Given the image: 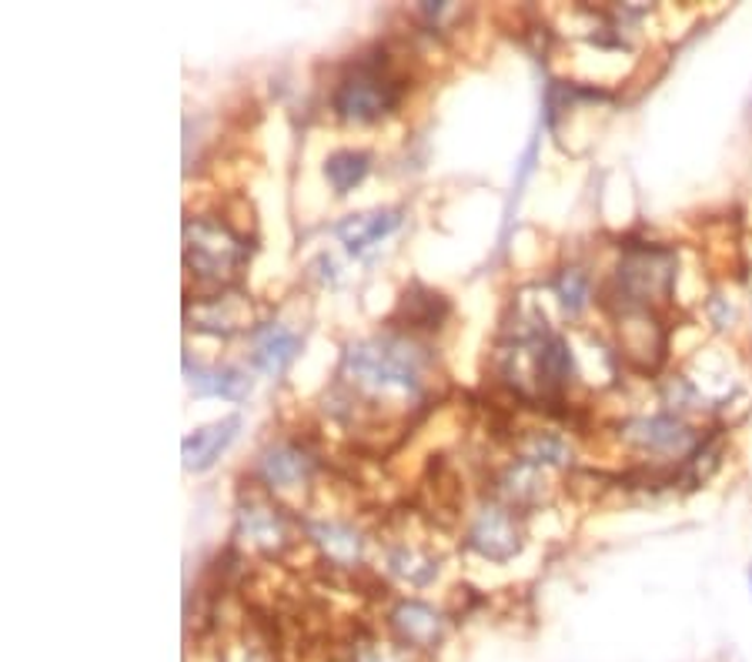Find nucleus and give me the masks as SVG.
<instances>
[{
	"label": "nucleus",
	"instance_id": "f257e3e1",
	"mask_svg": "<svg viewBox=\"0 0 752 662\" xmlns=\"http://www.w3.org/2000/svg\"><path fill=\"white\" fill-rule=\"evenodd\" d=\"M428 371H432L428 348L411 335H405V331H389V335L351 342L342 352V368L335 385V395L342 402L332 405V415L355 418L358 409L379 405L382 399L418 402L428 392Z\"/></svg>",
	"mask_w": 752,
	"mask_h": 662
},
{
	"label": "nucleus",
	"instance_id": "f03ea898",
	"mask_svg": "<svg viewBox=\"0 0 752 662\" xmlns=\"http://www.w3.org/2000/svg\"><path fill=\"white\" fill-rule=\"evenodd\" d=\"M405 71L385 47L351 61L332 91V110L348 125H374L389 118L405 97Z\"/></svg>",
	"mask_w": 752,
	"mask_h": 662
},
{
	"label": "nucleus",
	"instance_id": "7ed1b4c3",
	"mask_svg": "<svg viewBox=\"0 0 752 662\" xmlns=\"http://www.w3.org/2000/svg\"><path fill=\"white\" fill-rule=\"evenodd\" d=\"M248 238L222 217H188L184 221V268L194 279L228 288L248 264Z\"/></svg>",
	"mask_w": 752,
	"mask_h": 662
},
{
	"label": "nucleus",
	"instance_id": "20e7f679",
	"mask_svg": "<svg viewBox=\"0 0 752 662\" xmlns=\"http://www.w3.org/2000/svg\"><path fill=\"white\" fill-rule=\"evenodd\" d=\"M676 285V251L663 245H629L612 279V311L653 308L666 302Z\"/></svg>",
	"mask_w": 752,
	"mask_h": 662
},
{
	"label": "nucleus",
	"instance_id": "39448f33",
	"mask_svg": "<svg viewBox=\"0 0 752 662\" xmlns=\"http://www.w3.org/2000/svg\"><path fill=\"white\" fill-rule=\"evenodd\" d=\"M235 535L248 542V548L261 552V556H282V552L295 545V522L278 503L267 499L264 492H254L238 506Z\"/></svg>",
	"mask_w": 752,
	"mask_h": 662
},
{
	"label": "nucleus",
	"instance_id": "423d86ee",
	"mask_svg": "<svg viewBox=\"0 0 752 662\" xmlns=\"http://www.w3.org/2000/svg\"><path fill=\"white\" fill-rule=\"evenodd\" d=\"M622 441L632 449L649 456H692L700 446V435L676 415H649V418H629L619 425Z\"/></svg>",
	"mask_w": 752,
	"mask_h": 662
},
{
	"label": "nucleus",
	"instance_id": "0eeeda50",
	"mask_svg": "<svg viewBox=\"0 0 752 662\" xmlns=\"http://www.w3.org/2000/svg\"><path fill=\"white\" fill-rule=\"evenodd\" d=\"M465 545L475 552V556L489 559V563H499V566L512 563L522 548V529L515 522V512L509 506L489 503L472 519Z\"/></svg>",
	"mask_w": 752,
	"mask_h": 662
},
{
	"label": "nucleus",
	"instance_id": "6e6552de",
	"mask_svg": "<svg viewBox=\"0 0 752 662\" xmlns=\"http://www.w3.org/2000/svg\"><path fill=\"white\" fill-rule=\"evenodd\" d=\"M184 321H188L191 331H201V335L231 339V335H238V331L248 328L251 302L241 292H231V288H222L214 295H194V298H188Z\"/></svg>",
	"mask_w": 752,
	"mask_h": 662
},
{
	"label": "nucleus",
	"instance_id": "1a4fd4ad",
	"mask_svg": "<svg viewBox=\"0 0 752 662\" xmlns=\"http://www.w3.org/2000/svg\"><path fill=\"white\" fill-rule=\"evenodd\" d=\"M389 626L405 649H435L445 636V616L435 605L418 602V599H402L395 602V610L389 613Z\"/></svg>",
	"mask_w": 752,
	"mask_h": 662
},
{
	"label": "nucleus",
	"instance_id": "9d476101",
	"mask_svg": "<svg viewBox=\"0 0 752 662\" xmlns=\"http://www.w3.org/2000/svg\"><path fill=\"white\" fill-rule=\"evenodd\" d=\"M301 352V335L282 321H264L251 328V365L264 375H285Z\"/></svg>",
	"mask_w": 752,
	"mask_h": 662
},
{
	"label": "nucleus",
	"instance_id": "9b49d317",
	"mask_svg": "<svg viewBox=\"0 0 752 662\" xmlns=\"http://www.w3.org/2000/svg\"><path fill=\"white\" fill-rule=\"evenodd\" d=\"M314 472V456L298 446V441H278V446L264 449L258 459V478L267 492L275 488H295L308 482Z\"/></svg>",
	"mask_w": 752,
	"mask_h": 662
},
{
	"label": "nucleus",
	"instance_id": "f8f14e48",
	"mask_svg": "<svg viewBox=\"0 0 752 662\" xmlns=\"http://www.w3.org/2000/svg\"><path fill=\"white\" fill-rule=\"evenodd\" d=\"M308 539L314 542V548L325 556V563L332 569H361V556H365V539L355 532V525L348 522H305Z\"/></svg>",
	"mask_w": 752,
	"mask_h": 662
},
{
	"label": "nucleus",
	"instance_id": "ddd939ff",
	"mask_svg": "<svg viewBox=\"0 0 752 662\" xmlns=\"http://www.w3.org/2000/svg\"><path fill=\"white\" fill-rule=\"evenodd\" d=\"M184 375L188 385L198 399H225V402H244L251 395V378L248 371L235 368V365H191V358H184Z\"/></svg>",
	"mask_w": 752,
	"mask_h": 662
},
{
	"label": "nucleus",
	"instance_id": "4468645a",
	"mask_svg": "<svg viewBox=\"0 0 752 662\" xmlns=\"http://www.w3.org/2000/svg\"><path fill=\"white\" fill-rule=\"evenodd\" d=\"M398 225H402V211L398 208H379L371 214H348L335 232H338V238L345 241V248L355 258H365L374 245H382Z\"/></svg>",
	"mask_w": 752,
	"mask_h": 662
},
{
	"label": "nucleus",
	"instance_id": "2eb2a0df",
	"mask_svg": "<svg viewBox=\"0 0 752 662\" xmlns=\"http://www.w3.org/2000/svg\"><path fill=\"white\" fill-rule=\"evenodd\" d=\"M241 428V418L238 415H228L222 422H214V425H204L198 428L194 435H188L181 441V456H184V469L188 472H207L214 462L222 459V452L235 441Z\"/></svg>",
	"mask_w": 752,
	"mask_h": 662
},
{
	"label": "nucleus",
	"instance_id": "dca6fc26",
	"mask_svg": "<svg viewBox=\"0 0 752 662\" xmlns=\"http://www.w3.org/2000/svg\"><path fill=\"white\" fill-rule=\"evenodd\" d=\"M449 311H452L449 298H442L439 292L411 282L405 288L402 302H398L395 321L405 328V335H415V331H439L442 321L449 318Z\"/></svg>",
	"mask_w": 752,
	"mask_h": 662
},
{
	"label": "nucleus",
	"instance_id": "f3484780",
	"mask_svg": "<svg viewBox=\"0 0 752 662\" xmlns=\"http://www.w3.org/2000/svg\"><path fill=\"white\" fill-rule=\"evenodd\" d=\"M368 172H371V154L368 151L342 147V151L325 157V178H329V185H332V191L338 198L355 191L368 178Z\"/></svg>",
	"mask_w": 752,
	"mask_h": 662
},
{
	"label": "nucleus",
	"instance_id": "a211bd4d",
	"mask_svg": "<svg viewBox=\"0 0 752 662\" xmlns=\"http://www.w3.org/2000/svg\"><path fill=\"white\" fill-rule=\"evenodd\" d=\"M389 572L398 576L402 582L421 589V586H428V582H432V579L439 576V559H432L428 552H421V548L402 542V545H392V548H389Z\"/></svg>",
	"mask_w": 752,
	"mask_h": 662
},
{
	"label": "nucleus",
	"instance_id": "6ab92c4d",
	"mask_svg": "<svg viewBox=\"0 0 752 662\" xmlns=\"http://www.w3.org/2000/svg\"><path fill=\"white\" fill-rule=\"evenodd\" d=\"M518 459L535 465V469H546V465H565L569 462V446L552 435V432H528L518 441Z\"/></svg>",
	"mask_w": 752,
	"mask_h": 662
},
{
	"label": "nucleus",
	"instance_id": "aec40b11",
	"mask_svg": "<svg viewBox=\"0 0 752 662\" xmlns=\"http://www.w3.org/2000/svg\"><path fill=\"white\" fill-rule=\"evenodd\" d=\"M552 288H556V298H559L565 315H582L585 311V305H588V274L582 268H562L556 274Z\"/></svg>",
	"mask_w": 752,
	"mask_h": 662
},
{
	"label": "nucleus",
	"instance_id": "412c9836",
	"mask_svg": "<svg viewBox=\"0 0 752 662\" xmlns=\"http://www.w3.org/2000/svg\"><path fill=\"white\" fill-rule=\"evenodd\" d=\"M351 662H408L405 652L392 642H361Z\"/></svg>",
	"mask_w": 752,
	"mask_h": 662
},
{
	"label": "nucleus",
	"instance_id": "4be33fe9",
	"mask_svg": "<svg viewBox=\"0 0 752 662\" xmlns=\"http://www.w3.org/2000/svg\"><path fill=\"white\" fill-rule=\"evenodd\" d=\"M749 582H752V569H749Z\"/></svg>",
	"mask_w": 752,
	"mask_h": 662
}]
</instances>
